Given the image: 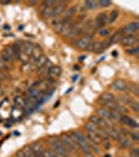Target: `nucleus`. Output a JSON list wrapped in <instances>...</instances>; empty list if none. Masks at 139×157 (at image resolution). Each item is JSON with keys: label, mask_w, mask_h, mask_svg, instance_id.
Wrapping results in <instances>:
<instances>
[{"label": "nucleus", "mask_w": 139, "mask_h": 157, "mask_svg": "<svg viewBox=\"0 0 139 157\" xmlns=\"http://www.w3.org/2000/svg\"><path fill=\"white\" fill-rule=\"evenodd\" d=\"M71 137L73 138V140L77 143V147H79V150H81L83 153H86V152L90 151V147H89V143H88L87 138L83 133L79 132V131H73L72 133H70Z\"/></svg>", "instance_id": "1"}, {"label": "nucleus", "mask_w": 139, "mask_h": 157, "mask_svg": "<svg viewBox=\"0 0 139 157\" xmlns=\"http://www.w3.org/2000/svg\"><path fill=\"white\" fill-rule=\"evenodd\" d=\"M60 139H61V141L63 143V145H64V147L67 149V151L69 152V153L77 154V152H79V147H77V143L73 140V138L71 137L70 133L61 134Z\"/></svg>", "instance_id": "2"}, {"label": "nucleus", "mask_w": 139, "mask_h": 157, "mask_svg": "<svg viewBox=\"0 0 139 157\" xmlns=\"http://www.w3.org/2000/svg\"><path fill=\"white\" fill-rule=\"evenodd\" d=\"M50 146H51V150H54L60 157H69L70 156V153L64 147L63 143L61 141L60 137L52 138L51 140H50Z\"/></svg>", "instance_id": "3"}, {"label": "nucleus", "mask_w": 139, "mask_h": 157, "mask_svg": "<svg viewBox=\"0 0 139 157\" xmlns=\"http://www.w3.org/2000/svg\"><path fill=\"white\" fill-rule=\"evenodd\" d=\"M116 101H117V98H116L112 92H103L100 94V97L98 98L97 104L102 106V107L110 109L112 104L116 102Z\"/></svg>", "instance_id": "4"}, {"label": "nucleus", "mask_w": 139, "mask_h": 157, "mask_svg": "<svg viewBox=\"0 0 139 157\" xmlns=\"http://www.w3.org/2000/svg\"><path fill=\"white\" fill-rule=\"evenodd\" d=\"M93 33L91 34H87L84 35V36H81L77 39L74 40V46L77 47V49L81 50H85L87 48V46L89 45L90 42H92V38H93Z\"/></svg>", "instance_id": "5"}, {"label": "nucleus", "mask_w": 139, "mask_h": 157, "mask_svg": "<svg viewBox=\"0 0 139 157\" xmlns=\"http://www.w3.org/2000/svg\"><path fill=\"white\" fill-rule=\"evenodd\" d=\"M108 24V14L106 13H100L97 17L93 21V30H100L103 27H106Z\"/></svg>", "instance_id": "6"}, {"label": "nucleus", "mask_w": 139, "mask_h": 157, "mask_svg": "<svg viewBox=\"0 0 139 157\" xmlns=\"http://www.w3.org/2000/svg\"><path fill=\"white\" fill-rule=\"evenodd\" d=\"M81 29H82V24L79 23H73L70 29L65 33L64 37L68 38V39H74V38L81 36Z\"/></svg>", "instance_id": "7"}, {"label": "nucleus", "mask_w": 139, "mask_h": 157, "mask_svg": "<svg viewBox=\"0 0 139 157\" xmlns=\"http://www.w3.org/2000/svg\"><path fill=\"white\" fill-rule=\"evenodd\" d=\"M128 84L125 80L122 78H117L114 82H112V84L110 85V89L118 91V92H127Z\"/></svg>", "instance_id": "8"}, {"label": "nucleus", "mask_w": 139, "mask_h": 157, "mask_svg": "<svg viewBox=\"0 0 139 157\" xmlns=\"http://www.w3.org/2000/svg\"><path fill=\"white\" fill-rule=\"evenodd\" d=\"M138 29H139V21H132V22H129L128 24H126L120 30L123 34V36H125V35H134Z\"/></svg>", "instance_id": "9"}, {"label": "nucleus", "mask_w": 139, "mask_h": 157, "mask_svg": "<svg viewBox=\"0 0 139 157\" xmlns=\"http://www.w3.org/2000/svg\"><path fill=\"white\" fill-rule=\"evenodd\" d=\"M120 43L125 47H133L135 45H137L138 38L135 35H125L122 37V39L120 40Z\"/></svg>", "instance_id": "10"}, {"label": "nucleus", "mask_w": 139, "mask_h": 157, "mask_svg": "<svg viewBox=\"0 0 139 157\" xmlns=\"http://www.w3.org/2000/svg\"><path fill=\"white\" fill-rule=\"evenodd\" d=\"M68 2L67 1H57L55 6L52 7L54 9V17H61V15L65 12L67 9Z\"/></svg>", "instance_id": "11"}, {"label": "nucleus", "mask_w": 139, "mask_h": 157, "mask_svg": "<svg viewBox=\"0 0 139 157\" xmlns=\"http://www.w3.org/2000/svg\"><path fill=\"white\" fill-rule=\"evenodd\" d=\"M110 110H114L120 115H128V113H129V109L126 107L125 105L118 103L117 101L112 104V106L110 107Z\"/></svg>", "instance_id": "12"}, {"label": "nucleus", "mask_w": 139, "mask_h": 157, "mask_svg": "<svg viewBox=\"0 0 139 157\" xmlns=\"http://www.w3.org/2000/svg\"><path fill=\"white\" fill-rule=\"evenodd\" d=\"M86 138H87L88 143L90 144H94V145H100L103 141V139L100 138V136L97 133H93V132H87L86 134Z\"/></svg>", "instance_id": "13"}, {"label": "nucleus", "mask_w": 139, "mask_h": 157, "mask_svg": "<svg viewBox=\"0 0 139 157\" xmlns=\"http://www.w3.org/2000/svg\"><path fill=\"white\" fill-rule=\"evenodd\" d=\"M61 73H62V68H61L59 65H51V66L49 67L48 71H47V75L54 78L60 77Z\"/></svg>", "instance_id": "14"}, {"label": "nucleus", "mask_w": 139, "mask_h": 157, "mask_svg": "<svg viewBox=\"0 0 139 157\" xmlns=\"http://www.w3.org/2000/svg\"><path fill=\"white\" fill-rule=\"evenodd\" d=\"M96 115L100 116L102 118H105V120H109L111 121V111L110 109L105 108V107H100L96 109Z\"/></svg>", "instance_id": "15"}, {"label": "nucleus", "mask_w": 139, "mask_h": 157, "mask_svg": "<svg viewBox=\"0 0 139 157\" xmlns=\"http://www.w3.org/2000/svg\"><path fill=\"white\" fill-rule=\"evenodd\" d=\"M32 149L34 151V154L36 157H44V149L42 148L41 144L38 143V141H35L32 146Z\"/></svg>", "instance_id": "16"}, {"label": "nucleus", "mask_w": 139, "mask_h": 157, "mask_svg": "<svg viewBox=\"0 0 139 157\" xmlns=\"http://www.w3.org/2000/svg\"><path fill=\"white\" fill-rule=\"evenodd\" d=\"M106 132H107L108 136H109V138H112L114 139L116 141H119L121 136L119 135V133H118L117 129H115L114 127H109L106 129Z\"/></svg>", "instance_id": "17"}, {"label": "nucleus", "mask_w": 139, "mask_h": 157, "mask_svg": "<svg viewBox=\"0 0 139 157\" xmlns=\"http://www.w3.org/2000/svg\"><path fill=\"white\" fill-rule=\"evenodd\" d=\"M84 128H85V130L87 131V132H93V133H97V134H100V131L103 130V128L98 127L97 125L91 123V121H88V123H86L85 126H84Z\"/></svg>", "instance_id": "18"}, {"label": "nucleus", "mask_w": 139, "mask_h": 157, "mask_svg": "<svg viewBox=\"0 0 139 157\" xmlns=\"http://www.w3.org/2000/svg\"><path fill=\"white\" fill-rule=\"evenodd\" d=\"M118 103H120V104H122V105H130L131 103L133 102V98H132V97H131L129 93H127V92H123V93H121V94L118 97Z\"/></svg>", "instance_id": "19"}, {"label": "nucleus", "mask_w": 139, "mask_h": 157, "mask_svg": "<svg viewBox=\"0 0 139 157\" xmlns=\"http://www.w3.org/2000/svg\"><path fill=\"white\" fill-rule=\"evenodd\" d=\"M40 11H41L42 16L44 17L45 19L54 18V9H52V7H45V6H43L41 4Z\"/></svg>", "instance_id": "20"}, {"label": "nucleus", "mask_w": 139, "mask_h": 157, "mask_svg": "<svg viewBox=\"0 0 139 157\" xmlns=\"http://www.w3.org/2000/svg\"><path fill=\"white\" fill-rule=\"evenodd\" d=\"M35 45L32 44V42H24L23 44L21 45V52H23L24 55L26 56H30L32 52V49H34Z\"/></svg>", "instance_id": "21"}, {"label": "nucleus", "mask_w": 139, "mask_h": 157, "mask_svg": "<svg viewBox=\"0 0 139 157\" xmlns=\"http://www.w3.org/2000/svg\"><path fill=\"white\" fill-rule=\"evenodd\" d=\"M77 6H72V7H69V9H66L64 12V15H63V19L64 20H72L73 16L75 15L77 13Z\"/></svg>", "instance_id": "22"}, {"label": "nucleus", "mask_w": 139, "mask_h": 157, "mask_svg": "<svg viewBox=\"0 0 139 157\" xmlns=\"http://www.w3.org/2000/svg\"><path fill=\"white\" fill-rule=\"evenodd\" d=\"M41 55H43L42 47L40 46V45H35L32 55H30V56H32V62H36V61L39 59V57Z\"/></svg>", "instance_id": "23"}, {"label": "nucleus", "mask_w": 139, "mask_h": 157, "mask_svg": "<svg viewBox=\"0 0 139 157\" xmlns=\"http://www.w3.org/2000/svg\"><path fill=\"white\" fill-rule=\"evenodd\" d=\"M127 91L130 93H132V94L135 95V97H138L139 95V85L135 82H131L130 84L128 85Z\"/></svg>", "instance_id": "24"}, {"label": "nucleus", "mask_w": 139, "mask_h": 157, "mask_svg": "<svg viewBox=\"0 0 139 157\" xmlns=\"http://www.w3.org/2000/svg\"><path fill=\"white\" fill-rule=\"evenodd\" d=\"M118 16H119V11L118 10H113L108 15V24H113L117 20Z\"/></svg>", "instance_id": "25"}, {"label": "nucleus", "mask_w": 139, "mask_h": 157, "mask_svg": "<svg viewBox=\"0 0 139 157\" xmlns=\"http://www.w3.org/2000/svg\"><path fill=\"white\" fill-rule=\"evenodd\" d=\"M119 146L120 148L122 149H128L132 147V140L129 138V136H126V137H121L119 140Z\"/></svg>", "instance_id": "26"}, {"label": "nucleus", "mask_w": 139, "mask_h": 157, "mask_svg": "<svg viewBox=\"0 0 139 157\" xmlns=\"http://www.w3.org/2000/svg\"><path fill=\"white\" fill-rule=\"evenodd\" d=\"M47 62H48V59H47V57L45 55H41L39 57V59L36 61V68L37 69H39V68L43 67L44 65L47 64Z\"/></svg>", "instance_id": "27"}, {"label": "nucleus", "mask_w": 139, "mask_h": 157, "mask_svg": "<svg viewBox=\"0 0 139 157\" xmlns=\"http://www.w3.org/2000/svg\"><path fill=\"white\" fill-rule=\"evenodd\" d=\"M123 37V34L121 33V30H117V32L114 33V35H113L112 37L110 38V42L111 44H114V43H117V42H120V40L122 39Z\"/></svg>", "instance_id": "28"}, {"label": "nucleus", "mask_w": 139, "mask_h": 157, "mask_svg": "<svg viewBox=\"0 0 139 157\" xmlns=\"http://www.w3.org/2000/svg\"><path fill=\"white\" fill-rule=\"evenodd\" d=\"M84 7L86 10H89V11H93V10L97 9V1H94V0H87V1L84 2Z\"/></svg>", "instance_id": "29"}, {"label": "nucleus", "mask_w": 139, "mask_h": 157, "mask_svg": "<svg viewBox=\"0 0 139 157\" xmlns=\"http://www.w3.org/2000/svg\"><path fill=\"white\" fill-rule=\"evenodd\" d=\"M132 118L133 117H131V116H129V115H120L119 118H118V121H119L122 126H129V124L132 121Z\"/></svg>", "instance_id": "30"}, {"label": "nucleus", "mask_w": 139, "mask_h": 157, "mask_svg": "<svg viewBox=\"0 0 139 157\" xmlns=\"http://www.w3.org/2000/svg\"><path fill=\"white\" fill-rule=\"evenodd\" d=\"M0 59H1L2 61H3L4 63H6L7 65H9V64H11V63L13 62L12 57H9V56L7 55L6 52H4L3 50H2V52H0Z\"/></svg>", "instance_id": "31"}, {"label": "nucleus", "mask_w": 139, "mask_h": 157, "mask_svg": "<svg viewBox=\"0 0 139 157\" xmlns=\"http://www.w3.org/2000/svg\"><path fill=\"white\" fill-rule=\"evenodd\" d=\"M22 151H23L24 153V156L25 157H36L34 154V151H32V147L30 146H25L23 149H22Z\"/></svg>", "instance_id": "32"}, {"label": "nucleus", "mask_w": 139, "mask_h": 157, "mask_svg": "<svg viewBox=\"0 0 139 157\" xmlns=\"http://www.w3.org/2000/svg\"><path fill=\"white\" fill-rule=\"evenodd\" d=\"M129 138L132 140V143L134 141V143L137 144L139 141V134L137 131H130V133H129Z\"/></svg>", "instance_id": "33"}, {"label": "nucleus", "mask_w": 139, "mask_h": 157, "mask_svg": "<svg viewBox=\"0 0 139 157\" xmlns=\"http://www.w3.org/2000/svg\"><path fill=\"white\" fill-rule=\"evenodd\" d=\"M110 34H111V29H108V27H103V29H100L98 30V35L103 38H107Z\"/></svg>", "instance_id": "34"}, {"label": "nucleus", "mask_w": 139, "mask_h": 157, "mask_svg": "<svg viewBox=\"0 0 139 157\" xmlns=\"http://www.w3.org/2000/svg\"><path fill=\"white\" fill-rule=\"evenodd\" d=\"M127 54L131 56H137L139 54V46L138 45H135V46L131 47V48H128Z\"/></svg>", "instance_id": "35"}, {"label": "nucleus", "mask_w": 139, "mask_h": 157, "mask_svg": "<svg viewBox=\"0 0 139 157\" xmlns=\"http://www.w3.org/2000/svg\"><path fill=\"white\" fill-rule=\"evenodd\" d=\"M97 6L98 7H109L112 6V1H110V0H100V1H97Z\"/></svg>", "instance_id": "36"}, {"label": "nucleus", "mask_w": 139, "mask_h": 157, "mask_svg": "<svg viewBox=\"0 0 139 157\" xmlns=\"http://www.w3.org/2000/svg\"><path fill=\"white\" fill-rule=\"evenodd\" d=\"M129 107H130V109L133 111V112H135V113L139 112V103L137 101H133V102L129 105Z\"/></svg>", "instance_id": "37"}, {"label": "nucleus", "mask_w": 139, "mask_h": 157, "mask_svg": "<svg viewBox=\"0 0 139 157\" xmlns=\"http://www.w3.org/2000/svg\"><path fill=\"white\" fill-rule=\"evenodd\" d=\"M9 69H11V68H9V65H7L6 63H4L3 61L0 59V70H1L2 72L6 73V72H9Z\"/></svg>", "instance_id": "38"}, {"label": "nucleus", "mask_w": 139, "mask_h": 157, "mask_svg": "<svg viewBox=\"0 0 139 157\" xmlns=\"http://www.w3.org/2000/svg\"><path fill=\"white\" fill-rule=\"evenodd\" d=\"M4 52H6L9 57H12V59L14 60V48H13V45H9V46H6L3 49Z\"/></svg>", "instance_id": "39"}, {"label": "nucleus", "mask_w": 139, "mask_h": 157, "mask_svg": "<svg viewBox=\"0 0 139 157\" xmlns=\"http://www.w3.org/2000/svg\"><path fill=\"white\" fill-rule=\"evenodd\" d=\"M44 157H60V156L54 150L48 149V150H44Z\"/></svg>", "instance_id": "40"}, {"label": "nucleus", "mask_w": 139, "mask_h": 157, "mask_svg": "<svg viewBox=\"0 0 139 157\" xmlns=\"http://www.w3.org/2000/svg\"><path fill=\"white\" fill-rule=\"evenodd\" d=\"M130 157H139V151H138V148H136V147H133V148H131V151H130Z\"/></svg>", "instance_id": "41"}, {"label": "nucleus", "mask_w": 139, "mask_h": 157, "mask_svg": "<svg viewBox=\"0 0 139 157\" xmlns=\"http://www.w3.org/2000/svg\"><path fill=\"white\" fill-rule=\"evenodd\" d=\"M102 43V47H103V50H106L108 48V47L111 45V42H110V39H106V40H103V41L100 42Z\"/></svg>", "instance_id": "42"}, {"label": "nucleus", "mask_w": 139, "mask_h": 157, "mask_svg": "<svg viewBox=\"0 0 139 157\" xmlns=\"http://www.w3.org/2000/svg\"><path fill=\"white\" fill-rule=\"evenodd\" d=\"M55 2L57 1H43L41 4L45 7H54L55 6Z\"/></svg>", "instance_id": "43"}, {"label": "nucleus", "mask_w": 139, "mask_h": 157, "mask_svg": "<svg viewBox=\"0 0 139 157\" xmlns=\"http://www.w3.org/2000/svg\"><path fill=\"white\" fill-rule=\"evenodd\" d=\"M128 127H130L131 129H137V128L139 127V125H138L137 121L134 120V118H132V121H130V124H129Z\"/></svg>", "instance_id": "44"}, {"label": "nucleus", "mask_w": 139, "mask_h": 157, "mask_svg": "<svg viewBox=\"0 0 139 157\" xmlns=\"http://www.w3.org/2000/svg\"><path fill=\"white\" fill-rule=\"evenodd\" d=\"M15 157H25V156H24L23 151H22V150L17 151V152H16V155H15Z\"/></svg>", "instance_id": "45"}, {"label": "nucleus", "mask_w": 139, "mask_h": 157, "mask_svg": "<svg viewBox=\"0 0 139 157\" xmlns=\"http://www.w3.org/2000/svg\"><path fill=\"white\" fill-rule=\"evenodd\" d=\"M83 154H84V157H95V156H94V154H93L91 151L86 152V153H83Z\"/></svg>", "instance_id": "46"}, {"label": "nucleus", "mask_w": 139, "mask_h": 157, "mask_svg": "<svg viewBox=\"0 0 139 157\" xmlns=\"http://www.w3.org/2000/svg\"><path fill=\"white\" fill-rule=\"evenodd\" d=\"M4 78H6V73L2 72L1 70H0V81H1V82H2V81H3Z\"/></svg>", "instance_id": "47"}, {"label": "nucleus", "mask_w": 139, "mask_h": 157, "mask_svg": "<svg viewBox=\"0 0 139 157\" xmlns=\"http://www.w3.org/2000/svg\"><path fill=\"white\" fill-rule=\"evenodd\" d=\"M37 3H38L37 1H28V4H29V6H36Z\"/></svg>", "instance_id": "48"}, {"label": "nucleus", "mask_w": 139, "mask_h": 157, "mask_svg": "<svg viewBox=\"0 0 139 157\" xmlns=\"http://www.w3.org/2000/svg\"><path fill=\"white\" fill-rule=\"evenodd\" d=\"M1 3H2V4H9V1H1Z\"/></svg>", "instance_id": "49"}, {"label": "nucleus", "mask_w": 139, "mask_h": 157, "mask_svg": "<svg viewBox=\"0 0 139 157\" xmlns=\"http://www.w3.org/2000/svg\"><path fill=\"white\" fill-rule=\"evenodd\" d=\"M103 157H110V155H105V156H103Z\"/></svg>", "instance_id": "50"}, {"label": "nucleus", "mask_w": 139, "mask_h": 157, "mask_svg": "<svg viewBox=\"0 0 139 157\" xmlns=\"http://www.w3.org/2000/svg\"><path fill=\"white\" fill-rule=\"evenodd\" d=\"M0 85H1V81H0Z\"/></svg>", "instance_id": "51"}, {"label": "nucleus", "mask_w": 139, "mask_h": 157, "mask_svg": "<svg viewBox=\"0 0 139 157\" xmlns=\"http://www.w3.org/2000/svg\"><path fill=\"white\" fill-rule=\"evenodd\" d=\"M119 157H125V156H119Z\"/></svg>", "instance_id": "52"}]
</instances>
